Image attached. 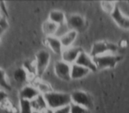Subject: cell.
Instances as JSON below:
<instances>
[{
	"label": "cell",
	"mask_w": 129,
	"mask_h": 113,
	"mask_svg": "<svg viewBox=\"0 0 129 113\" xmlns=\"http://www.w3.org/2000/svg\"><path fill=\"white\" fill-rule=\"evenodd\" d=\"M44 99L47 102V106L50 109H60V108L69 106L72 103L71 95L67 93H59V92H50L43 95Z\"/></svg>",
	"instance_id": "cell-1"
},
{
	"label": "cell",
	"mask_w": 129,
	"mask_h": 113,
	"mask_svg": "<svg viewBox=\"0 0 129 113\" xmlns=\"http://www.w3.org/2000/svg\"><path fill=\"white\" fill-rule=\"evenodd\" d=\"M120 57L115 55V54H104L93 58L95 62V65L96 66L97 70L99 69H107V68H113L116 66L117 63L120 60Z\"/></svg>",
	"instance_id": "cell-2"
},
{
	"label": "cell",
	"mask_w": 129,
	"mask_h": 113,
	"mask_svg": "<svg viewBox=\"0 0 129 113\" xmlns=\"http://www.w3.org/2000/svg\"><path fill=\"white\" fill-rule=\"evenodd\" d=\"M117 51H118V46L114 43L109 42H97L93 45L90 56L92 58H95L97 56L107 53L115 54Z\"/></svg>",
	"instance_id": "cell-3"
},
{
	"label": "cell",
	"mask_w": 129,
	"mask_h": 113,
	"mask_svg": "<svg viewBox=\"0 0 129 113\" xmlns=\"http://www.w3.org/2000/svg\"><path fill=\"white\" fill-rule=\"evenodd\" d=\"M50 60V53L47 50H42L36 54V75L38 77H42L44 72L46 71Z\"/></svg>",
	"instance_id": "cell-4"
},
{
	"label": "cell",
	"mask_w": 129,
	"mask_h": 113,
	"mask_svg": "<svg viewBox=\"0 0 129 113\" xmlns=\"http://www.w3.org/2000/svg\"><path fill=\"white\" fill-rule=\"evenodd\" d=\"M72 103L82 106L89 109L93 106V100L88 93L81 90H76L71 94Z\"/></svg>",
	"instance_id": "cell-5"
},
{
	"label": "cell",
	"mask_w": 129,
	"mask_h": 113,
	"mask_svg": "<svg viewBox=\"0 0 129 113\" xmlns=\"http://www.w3.org/2000/svg\"><path fill=\"white\" fill-rule=\"evenodd\" d=\"M71 68L72 65H69L62 60L57 61L55 64V73L59 79L68 81L71 80Z\"/></svg>",
	"instance_id": "cell-6"
},
{
	"label": "cell",
	"mask_w": 129,
	"mask_h": 113,
	"mask_svg": "<svg viewBox=\"0 0 129 113\" xmlns=\"http://www.w3.org/2000/svg\"><path fill=\"white\" fill-rule=\"evenodd\" d=\"M82 51L81 48L79 47H70V48L64 49L61 54L62 57V61L69 64V65H74L75 64L80 53Z\"/></svg>",
	"instance_id": "cell-7"
},
{
	"label": "cell",
	"mask_w": 129,
	"mask_h": 113,
	"mask_svg": "<svg viewBox=\"0 0 129 113\" xmlns=\"http://www.w3.org/2000/svg\"><path fill=\"white\" fill-rule=\"evenodd\" d=\"M76 65H81V66H83L85 68L88 69L90 72H95L97 71V68L95 65V62L93 60V58H92L91 56L87 54L86 52L82 51L80 53L79 57H78L77 60L75 62Z\"/></svg>",
	"instance_id": "cell-8"
},
{
	"label": "cell",
	"mask_w": 129,
	"mask_h": 113,
	"mask_svg": "<svg viewBox=\"0 0 129 113\" xmlns=\"http://www.w3.org/2000/svg\"><path fill=\"white\" fill-rule=\"evenodd\" d=\"M85 23L86 22H85L84 18L79 14L68 15L66 18V25L71 30L76 31L78 29L83 28L85 26Z\"/></svg>",
	"instance_id": "cell-9"
},
{
	"label": "cell",
	"mask_w": 129,
	"mask_h": 113,
	"mask_svg": "<svg viewBox=\"0 0 129 113\" xmlns=\"http://www.w3.org/2000/svg\"><path fill=\"white\" fill-rule=\"evenodd\" d=\"M111 18L114 20V21L118 24V27H122L124 29H129V18L122 13L119 6L117 5L113 13H111Z\"/></svg>",
	"instance_id": "cell-10"
},
{
	"label": "cell",
	"mask_w": 129,
	"mask_h": 113,
	"mask_svg": "<svg viewBox=\"0 0 129 113\" xmlns=\"http://www.w3.org/2000/svg\"><path fill=\"white\" fill-rule=\"evenodd\" d=\"M39 95L40 93L37 90V88L34 86H31V85H27V86L23 87L20 92V99L30 101V102L34 100L35 98H36Z\"/></svg>",
	"instance_id": "cell-11"
},
{
	"label": "cell",
	"mask_w": 129,
	"mask_h": 113,
	"mask_svg": "<svg viewBox=\"0 0 129 113\" xmlns=\"http://www.w3.org/2000/svg\"><path fill=\"white\" fill-rule=\"evenodd\" d=\"M46 44L48 45V47L54 52V53L57 54V55H61L63 51V47L61 44V42L59 40V38L55 37V36H47L46 39Z\"/></svg>",
	"instance_id": "cell-12"
},
{
	"label": "cell",
	"mask_w": 129,
	"mask_h": 113,
	"mask_svg": "<svg viewBox=\"0 0 129 113\" xmlns=\"http://www.w3.org/2000/svg\"><path fill=\"white\" fill-rule=\"evenodd\" d=\"M76 37H77V31H74V30H70L66 33V34H63L59 38L63 49H67L72 47L73 43L75 41Z\"/></svg>",
	"instance_id": "cell-13"
},
{
	"label": "cell",
	"mask_w": 129,
	"mask_h": 113,
	"mask_svg": "<svg viewBox=\"0 0 129 113\" xmlns=\"http://www.w3.org/2000/svg\"><path fill=\"white\" fill-rule=\"evenodd\" d=\"M89 72L90 71L88 69L74 64L72 65V68H71V80L82 79L83 77L88 75Z\"/></svg>",
	"instance_id": "cell-14"
},
{
	"label": "cell",
	"mask_w": 129,
	"mask_h": 113,
	"mask_svg": "<svg viewBox=\"0 0 129 113\" xmlns=\"http://www.w3.org/2000/svg\"><path fill=\"white\" fill-rule=\"evenodd\" d=\"M30 102L33 110L37 111L38 113H41L44 109H48V106H47V102L44 99V96L43 95H41V94L36 98H35L34 100L31 101Z\"/></svg>",
	"instance_id": "cell-15"
},
{
	"label": "cell",
	"mask_w": 129,
	"mask_h": 113,
	"mask_svg": "<svg viewBox=\"0 0 129 113\" xmlns=\"http://www.w3.org/2000/svg\"><path fill=\"white\" fill-rule=\"evenodd\" d=\"M66 18H67V16L64 15V13L60 11H52L50 12V15H49V19H50L49 20L57 24V26L64 25Z\"/></svg>",
	"instance_id": "cell-16"
},
{
	"label": "cell",
	"mask_w": 129,
	"mask_h": 113,
	"mask_svg": "<svg viewBox=\"0 0 129 113\" xmlns=\"http://www.w3.org/2000/svg\"><path fill=\"white\" fill-rule=\"evenodd\" d=\"M28 77V73L23 67H20V68L16 69L13 72V79L18 83H25L26 81H27Z\"/></svg>",
	"instance_id": "cell-17"
},
{
	"label": "cell",
	"mask_w": 129,
	"mask_h": 113,
	"mask_svg": "<svg viewBox=\"0 0 129 113\" xmlns=\"http://www.w3.org/2000/svg\"><path fill=\"white\" fill-rule=\"evenodd\" d=\"M58 26L53 22L47 20L43 24V31L47 36H53L57 32Z\"/></svg>",
	"instance_id": "cell-18"
},
{
	"label": "cell",
	"mask_w": 129,
	"mask_h": 113,
	"mask_svg": "<svg viewBox=\"0 0 129 113\" xmlns=\"http://www.w3.org/2000/svg\"><path fill=\"white\" fill-rule=\"evenodd\" d=\"M0 88H3L5 91H10L12 89L11 85L6 80V75L4 70L0 69Z\"/></svg>",
	"instance_id": "cell-19"
},
{
	"label": "cell",
	"mask_w": 129,
	"mask_h": 113,
	"mask_svg": "<svg viewBox=\"0 0 129 113\" xmlns=\"http://www.w3.org/2000/svg\"><path fill=\"white\" fill-rule=\"evenodd\" d=\"M36 88L37 90L39 91V93L41 95H45V94H48L52 92V88L50 87V85H49L48 83L46 82H43V81H38L36 83Z\"/></svg>",
	"instance_id": "cell-20"
},
{
	"label": "cell",
	"mask_w": 129,
	"mask_h": 113,
	"mask_svg": "<svg viewBox=\"0 0 129 113\" xmlns=\"http://www.w3.org/2000/svg\"><path fill=\"white\" fill-rule=\"evenodd\" d=\"M20 113H33V109H32V106H31L30 101L20 99Z\"/></svg>",
	"instance_id": "cell-21"
},
{
	"label": "cell",
	"mask_w": 129,
	"mask_h": 113,
	"mask_svg": "<svg viewBox=\"0 0 129 113\" xmlns=\"http://www.w3.org/2000/svg\"><path fill=\"white\" fill-rule=\"evenodd\" d=\"M101 6H102V8L105 13H113L115 7H116L117 4L114 2H109V1H104V2H101Z\"/></svg>",
	"instance_id": "cell-22"
},
{
	"label": "cell",
	"mask_w": 129,
	"mask_h": 113,
	"mask_svg": "<svg viewBox=\"0 0 129 113\" xmlns=\"http://www.w3.org/2000/svg\"><path fill=\"white\" fill-rule=\"evenodd\" d=\"M23 68L27 72L28 75H36V67L35 62H29L27 61L24 64Z\"/></svg>",
	"instance_id": "cell-23"
},
{
	"label": "cell",
	"mask_w": 129,
	"mask_h": 113,
	"mask_svg": "<svg viewBox=\"0 0 129 113\" xmlns=\"http://www.w3.org/2000/svg\"><path fill=\"white\" fill-rule=\"evenodd\" d=\"M70 113H90V110L88 109H87V108L82 107V106L71 103Z\"/></svg>",
	"instance_id": "cell-24"
},
{
	"label": "cell",
	"mask_w": 129,
	"mask_h": 113,
	"mask_svg": "<svg viewBox=\"0 0 129 113\" xmlns=\"http://www.w3.org/2000/svg\"><path fill=\"white\" fill-rule=\"evenodd\" d=\"M9 28V24L5 17H1L0 18V36L2 35L7 29Z\"/></svg>",
	"instance_id": "cell-25"
},
{
	"label": "cell",
	"mask_w": 129,
	"mask_h": 113,
	"mask_svg": "<svg viewBox=\"0 0 129 113\" xmlns=\"http://www.w3.org/2000/svg\"><path fill=\"white\" fill-rule=\"evenodd\" d=\"M7 101H8V95L6 93V91H5L3 89H0V105L4 104Z\"/></svg>",
	"instance_id": "cell-26"
},
{
	"label": "cell",
	"mask_w": 129,
	"mask_h": 113,
	"mask_svg": "<svg viewBox=\"0 0 129 113\" xmlns=\"http://www.w3.org/2000/svg\"><path fill=\"white\" fill-rule=\"evenodd\" d=\"M53 113H70V105L53 110Z\"/></svg>",
	"instance_id": "cell-27"
},
{
	"label": "cell",
	"mask_w": 129,
	"mask_h": 113,
	"mask_svg": "<svg viewBox=\"0 0 129 113\" xmlns=\"http://www.w3.org/2000/svg\"><path fill=\"white\" fill-rule=\"evenodd\" d=\"M41 113H53V110H52V109H50L48 108V109H44L43 111H42Z\"/></svg>",
	"instance_id": "cell-28"
},
{
	"label": "cell",
	"mask_w": 129,
	"mask_h": 113,
	"mask_svg": "<svg viewBox=\"0 0 129 113\" xmlns=\"http://www.w3.org/2000/svg\"><path fill=\"white\" fill-rule=\"evenodd\" d=\"M0 44H1V38H0Z\"/></svg>",
	"instance_id": "cell-29"
},
{
	"label": "cell",
	"mask_w": 129,
	"mask_h": 113,
	"mask_svg": "<svg viewBox=\"0 0 129 113\" xmlns=\"http://www.w3.org/2000/svg\"><path fill=\"white\" fill-rule=\"evenodd\" d=\"M1 17H2V16H1V14H0V18H1Z\"/></svg>",
	"instance_id": "cell-30"
}]
</instances>
